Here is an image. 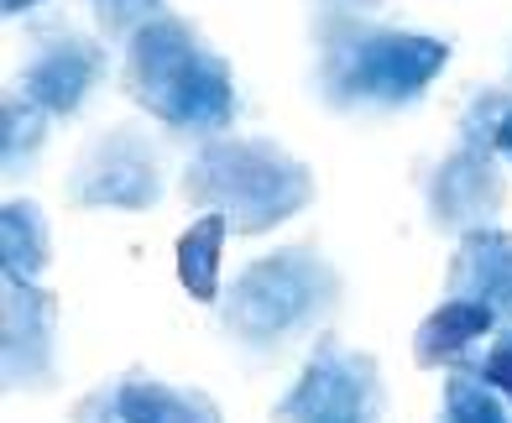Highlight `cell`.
Wrapping results in <instances>:
<instances>
[{"mask_svg": "<svg viewBox=\"0 0 512 423\" xmlns=\"http://www.w3.org/2000/svg\"><path fill=\"white\" fill-rule=\"evenodd\" d=\"M110 79V47L105 37H89L79 27H37L27 42V58H21L11 89L27 94L37 110H48L53 121H74L89 110L95 89Z\"/></svg>", "mask_w": 512, "mask_h": 423, "instance_id": "obj_7", "label": "cell"}, {"mask_svg": "<svg viewBox=\"0 0 512 423\" xmlns=\"http://www.w3.org/2000/svg\"><path fill=\"white\" fill-rule=\"evenodd\" d=\"M309 42H314L309 89L335 115L413 110L455 53L445 37L403 32L377 16H314Z\"/></svg>", "mask_w": 512, "mask_h": 423, "instance_id": "obj_1", "label": "cell"}, {"mask_svg": "<svg viewBox=\"0 0 512 423\" xmlns=\"http://www.w3.org/2000/svg\"><path fill=\"white\" fill-rule=\"evenodd\" d=\"M445 298L481 303L497 319V340H512V230H471L445 267Z\"/></svg>", "mask_w": 512, "mask_h": 423, "instance_id": "obj_11", "label": "cell"}, {"mask_svg": "<svg viewBox=\"0 0 512 423\" xmlns=\"http://www.w3.org/2000/svg\"><path fill=\"white\" fill-rule=\"evenodd\" d=\"M74 423H225V413L209 392L157 382L152 371L131 366L115 382L79 397Z\"/></svg>", "mask_w": 512, "mask_h": 423, "instance_id": "obj_9", "label": "cell"}, {"mask_svg": "<svg viewBox=\"0 0 512 423\" xmlns=\"http://www.w3.org/2000/svg\"><path fill=\"white\" fill-rule=\"evenodd\" d=\"M502 204H507L502 157L455 147L439 162H429V173H424V209H429V225L439 235L492 230V220L502 215Z\"/></svg>", "mask_w": 512, "mask_h": 423, "instance_id": "obj_8", "label": "cell"}, {"mask_svg": "<svg viewBox=\"0 0 512 423\" xmlns=\"http://www.w3.org/2000/svg\"><path fill=\"white\" fill-rule=\"evenodd\" d=\"M471 371L481 376L486 387H497L502 403L512 408V340H492V345L481 350V361H476Z\"/></svg>", "mask_w": 512, "mask_h": 423, "instance_id": "obj_19", "label": "cell"}, {"mask_svg": "<svg viewBox=\"0 0 512 423\" xmlns=\"http://www.w3.org/2000/svg\"><path fill=\"white\" fill-rule=\"evenodd\" d=\"M497 157L512 162V115H507V126H502V136H497Z\"/></svg>", "mask_w": 512, "mask_h": 423, "instance_id": "obj_21", "label": "cell"}, {"mask_svg": "<svg viewBox=\"0 0 512 423\" xmlns=\"http://www.w3.org/2000/svg\"><path fill=\"white\" fill-rule=\"evenodd\" d=\"M345 303V277L314 241L256 256L220 293V335L241 361L272 366L298 345L330 335V319Z\"/></svg>", "mask_w": 512, "mask_h": 423, "instance_id": "obj_2", "label": "cell"}, {"mask_svg": "<svg viewBox=\"0 0 512 423\" xmlns=\"http://www.w3.org/2000/svg\"><path fill=\"white\" fill-rule=\"evenodd\" d=\"M63 194L74 209H131V215L157 209V199H162V147L136 121L110 126L74 157Z\"/></svg>", "mask_w": 512, "mask_h": 423, "instance_id": "obj_6", "label": "cell"}, {"mask_svg": "<svg viewBox=\"0 0 512 423\" xmlns=\"http://www.w3.org/2000/svg\"><path fill=\"white\" fill-rule=\"evenodd\" d=\"M272 423H387V387L382 366L366 350L319 335L298 382L277 397Z\"/></svg>", "mask_w": 512, "mask_h": 423, "instance_id": "obj_5", "label": "cell"}, {"mask_svg": "<svg viewBox=\"0 0 512 423\" xmlns=\"http://www.w3.org/2000/svg\"><path fill=\"white\" fill-rule=\"evenodd\" d=\"M497 340V319L481 303L445 298L439 309L413 329V366L424 371H471L481 350Z\"/></svg>", "mask_w": 512, "mask_h": 423, "instance_id": "obj_12", "label": "cell"}, {"mask_svg": "<svg viewBox=\"0 0 512 423\" xmlns=\"http://www.w3.org/2000/svg\"><path fill=\"white\" fill-rule=\"evenodd\" d=\"M178 194L199 215H225L236 235H267L314 204V173L267 136H215L189 157Z\"/></svg>", "mask_w": 512, "mask_h": 423, "instance_id": "obj_4", "label": "cell"}, {"mask_svg": "<svg viewBox=\"0 0 512 423\" xmlns=\"http://www.w3.org/2000/svg\"><path fill=\"white\" fill-rule=\"evenodd\" d=\"M6 387L11 392H53L58 371V298L37 282L6 277Z\"/></svg>", "mask_w": 512, "mask_h": 423, "instance_id": "obj_10", "label": "cell"}, {"mask_svg": "<svg viewBox=\"0 0 512 423\" xmlns=\"http://www.w3.org/2000/svg\"><path fill=\"white\" fill-rule=\"evenodd\" d=\"M48 110H37L27 94H6L0 105V162H6V178H21L27 168H37L42 147H48Z\"/></svg>", "mask_w": 512, "mask_h": 423, "instance_id": "obj_15", "label": "cell"}, {"mask_svg": "<svg viewBox=\"0 0 512 423\" xmlns=\"http://www.w3.org/2000/svg\"><path fill=\"white\" fill-rule=\"evenodd\" d=\"M230 235L225 215H199L178 235V282L194 303H220V246Z\"/></svg>", "mask_w": 512, "mask_h": 423, "instance_id": "obj_14", "label": "cell"}, {"mask_svg": "<svg viewBox=\"0 0 512 423\" xmlns=\"http://www.w3.org/2000/svg\"><path fill=\"white\" fill-rule=\"evenodd\" d=\"M507 115H512V89H476L471 105L460 110V147L497 157V136L507 126Z\"/></svg>", "mask_w": 512, "mask_h": 423, "instance_id": "obj_17", "label": "cell"}, {"mask_svg": "<svg viewBox=\"0 0 512 423\" xmlns=\"http://www.w3.org/2000/svg\"><path fill=\"white\" fill-rule=\"evenodd\" d=\"M314 16H371L382 11V0H309Z\"/></svg>", "mask_w": 512, "mask_h": 423, "instance_id": "obj_20", "label": "cell"}, {"mask_svg": "<svg viewBox=\"0 0 512 423\" xmlns=\"http://www.w3.org/2000/svg\"><path fill=\"white\" fill-rule=\"evenodd\" d=\"M95 27L105 42H131L136 32H147L152 21L168 16V0H89Z\"/></svg>", "mask_w": 512, "mask_h": 423, "instance_id": "obj_18", "label": "cell"}, {"mask_svg": "<svg viewBox=\"0 0 512 423\" xmlns=\"http://www.w3.org/2000/svg\"><path fill=\"white\" fill-rule=\"evenodd\" d=\"M439 423H512V408L476 371H450L445 397H439Z\"/></svg>", "mask_w": 512, "mask_h": 423, "instance_id": "obj_16", "label": "cell"}, {"mask_svg": "<svg viewBox=\"0 0 512 423\" xmlns=\"http://www.w3.org/2000/svg\"><path fill=\"white\" fill-rule=\"evenodd\" d=\"M0 262H6V277L16 282H37L48 272L53 235L37 199H6V209H0Z\"/></svg>", "mask_w": 512, "mask_h": 423, "instance_id": "obj_13", "label": "cell"}, {"mask_svg": "<svg viewBox=\"0 0 512 423\" xmlns=\"http://www.w3.org/2000/svg\"><path fill=\"white\" fill-rule=\"evenodd\" d=\"M121 94L131 105H142L162 131L189 136L199 147L215 136H230L241 110L230 63L204 42L194 21H183L173 11L126 42Z\"/></svg>", "mask_w": 512, "mask_h": 423, "instance_id": "obj_3", "label": "cell"}]
</instances>
